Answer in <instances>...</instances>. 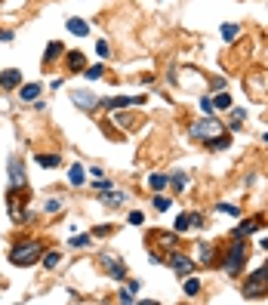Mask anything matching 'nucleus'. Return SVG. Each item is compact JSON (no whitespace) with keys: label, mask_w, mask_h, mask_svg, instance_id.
<instances>
[{"label":"nucleus","mask_w":268,"mask_h":305,"mask_svg":"<svg viewBox=\"0 0 268 305\" xmlns=\"http://www.w3.org/2000/svg\"><path fill=\"white\" fill-rule=\"evenodd\" d=\"M204 225V216H201V213H182V216H179L176 219V231H179V235H182V231H191V228H201Z\"/></svg>","instance_id":"nucleus-11"},{"label":"nucleus","mask_w":268,"mask_h":305,"mask_svg":"<svg viewBox=\"0 0 268 305\" xmlns=\"http://www.w3.org/2000/svg\"><path fill=\"white\" fill-rule=\"evenodd\" d=\"M40 89H43L40 83H22V86H19V99H22V102H37Z\"/></svg>","instance_id":"nucleus-16"},{"label":"nucleus","mask_w":268,"mask_h":305,"mask_svg":"<svg viewBox=\"0 0 268 305\" xmlns=\"http://www.w3.org/2000/svg\"><path fill=\"white\" fill-rule=\"evenodd\" d=\"M111 235V225H102V228H96V238H108Z\"/></svg>","instance_id":"nucleus-40"},{"label":"nucleus","mask_w":268,"mask_h":305,"mask_svg":"<svg viewBox=\"0 0 268 305\" xmlns=\"http://www.w3.org/2000/svg\"><path fill=\"white\" fill-rule=\"evenodd\" d=\"M241 296L244 299H262V296H268V262L259 265L253 275H247V281L241 287Z\"/></svg>","instance_id":"nucleus-3"},{"label":"nucleus","mask_w":268,"mask_h":305,"mask_svg":"<svg viewBox=\"0 0 268 305\" xmlns=\"http://www.w3.org/2000/svg\"><path fill=\"white\" fill-rule=\"evenodd\" d=\"M259 228H262V216H256V219H247V222H241V225L235 228V235L247 238V235H253V231H259Z\"/></svg>","instance_id":"nucleus-19"},{"label":"nucleus","mask_w":268,"mask_h":305,"mask_svg":"<svg viewBox=\"0 0 268 305\" xmlns=\"http://www.w3.org/2000/svg\"><path fill=\"white\" fill-rule=\"evenodd\" d=\"M247 256H250V247H247V238L235 235V241L228 244V253H225V262H222V268H225L228 275H241V268H244Z\"/></svg>","instance_id":"nucleus-2"},{"label":"nucleus","mask_w":268,"mask_h":305,"mask_svg":"<svg viewBox=\"0 0 268 305\" xmlns=\"http://www.w3.org/2000/svg\"><path fill=\"white\" fill-rule=\"evenodd\" d=\"M198 250H201V262H204V265H213V262H216V244H213V241H201Z\"/></svg>","instance_id":"nucleus-17"},{"label":"nucleus","mask_w":268,"mask_h":305,"mask_svg":"<svg viewBox=\"0 0 268 305\" xmlns=\"http://www.w3.org/2000/svg\"><path fill=\"white\" fill-rule=\"evenodd\" d=\"M93 188H96V191H108V188H111V182H108V179H102V176H99L96 182H93Z\"/></svg>","instance_id":"nucleus-35"},{"label":"nucleus","mask_w":268,"mask_h":305,"mask_svg":"<svg viewBox=\"0 0 268 305\" xmlns=\"http://www.w3.org/2000/svg\"><path fill=\"white\" fill-rule=\"evenodd\" d=\"M151 204H154L157 213H167V210L173 207V197H167V194H154V201H151Z\"/></svg>","instance_id":"nucleus-28"},{"label":"nucleus","mask_w":268,"mask_h":305,"mask_svg":"<svg viewBox=\"0 0 268 305\" xmlns=\"http://www.w3.org/2000/svg\"><path fill=\"white\" fill-rule=\"evenodd\" d=\"M96 52H99V56L105 59V56H108V52H111V46H108V40H99L96 43Z\"/></svg>","instance_id":"nucleus-34"},{"label":"nucleus","mask_w":268,"mask_h":305,"mask_svg":"<svg viewBox=\"0 0 268 305\" xmlns=\"http://www.w3.org/2000/svg\"><path fill=\"white\" fill-rule=\"evenodd\" d=\"M83 173H86V170H83V164H71V170H68V182L74 185V188H77V185H83V179H86Z\"/></svg>","instance_id":"nucleus-25"},{"label":"nucleus","mask_w":268,"mask_h":305,"mask_svg":"<svg viewBox=\"0 0 268 305\" xmlns=\"http://www.w3.org/2000/svg\"><path fill=\"white\" fill-rule=\"evenodd\" d=\"M244 120H247V111H244V108H235V105H231V120H228V130H231V133H238V130L244 127Z\"/></svg>","instance_id":"nucleus-21"},{"label":"nucleus","mask_w":268,"mask_h":305,"mask_svg":"<svg viewBox=\"0 0 268 305\" xmlns=\"http://www.w3.org/2000/svg\"><path fill=\"white\" fill-rule=\"evenodd\" d=\"M262 142H265V145H268V130H265V136H262Z\"/></svg>","instance_id":"nucleus-43"},{"label":"nucleus","mask_w":268,"mask_h":305,"mask_svg":"<svg viewBox=\"0 0 268 305\" xmlns=\"http://www.w3.org/2000/svg\"><path fill=\"white\" fill-rule=\"evenodd\" d=\"M62 207H65V204H62V201H59V197H49V201H46V204H43V213H59V210H62Z\"/></svg>","instance_id":"nucleus-32"},{"label":"nucleus","mask_w":268,"mask_h":305,"mask_svg":"<svg viewBox=\"0 0 268 305\" xmlns=\"http://www.w3.org/2000/svg\"><path fill=\"white\" fill-rule=\"evenodd\" d=\"M99 259H102L105 275H108V278H114V281H123V278H127V262H123V259L111 256V253H102Z\"/></svg>","instance_id":"nucleus-6"},{"label":"nucleus","mask_w":268,"mask_h":305,"mask_svg":"<svg viewBox=\"0 0 268 305\" xmlns=\"http://www.w3.org/2000/svg\"><path fill=\"white\" fill-rule=\"evenodd\" d=\"M71 102H74L77 108H83V111H96V108H102V99H96L93 93H86V89H71Z\"/></svg>","instance_id":"nucleus-7"},{"label":"nucleus","mask_w":268,"mask_h":305,"mask_svg":"<svg viewBox=\"0 0 268 305\" xmlns=\"http://www.w3.org/2000/svg\"><path fill=\"white\" fill-rule=\"evenodd\" d=\"M0 40H3V43H6V40H12V31H9V28H3V31H0Z\"/></svg>","instance_id":"nucleus-41"},{"label":"nucleus","mask_w":268,"mask_h":305,"mask_svg":"<svg viewBox=\"0 0 268 305\" xmlns=\"http://www.w3.org/2000/svg\"><path fill=\"white\" fill-rule=\"evenodd\" d=\"M99 201L105 204V207H123V204H127V194H123V191H114V188H108V191H102L99 194Z\"/></svg>","instance_id":"nucleus-13"},{"label":"nucleus","mask_w":268,"mask_h":305,"mask_svg":"<svg viewBox=\"0 0 268 305\" xmlns=\"http://www.w3.org/2000/svg\"><path fill=\"white\" fill-rule=\"evenodd\" d=\"M170 185V173H154V176H148V188L151 191H164Z\"/></svg>","instance_id":"nucleus-23"},{"label":"nucleus","mask_w":268,"mask_h":305,"mask_svg":"<svg viewBox=\"0 0 268 305\" xmlns=\"http://www.w3.org/2000/svg\"><path fill=\"white\" fill-rule=\"evenodd\" d=\"M28 179H25V164L19 160V154L9 157V188H25Z\"/></svg>","instance_id":"nucleus-8"},{"label":"nucleus","mask_w":268,"mask_h":305,"mask_svg":"<svg viewBox=\"0 0 268 305\" xmlns=\"http://www.w3.org/2000/svg\"><path fill=\"white\" fill-rule=\"evenodd\" d=\"M185 185H188V173H185V170H173V173H170V188L179 194Z\"/></svg>","instance_id":"nucleus-20"},{"label":"nucleus","mask_w":268,"mask_h":305,"mask_svg":"<svg viewBox=\"0 0 268 305\" xmlns=\"http://www.w3.org/2000/svg\"><path fill=\"white\" fill-rule=\"evenodd\" d=\"M219 133H225V123L219 120V117H201V120H194L191 127H188V136L191 139H198V142H207V139H213V136H219Z\"/></svg>","instance_id":"nucleus-4"},{"label":"nucleus","mask_w":268,"mask_h":305,"mask_svg":"<svg viewBox=\"0 0 268 305\" xmlns=\"http://www.w3.org/2000/svg\"><path fill=\"white\" fill-rule=\"evenodd\" d=\"M62 56H65V46H62L59 40H49L46 49H43V65H52V62L62 59Z\"/></svg>","instance_id":"nucleus-14"},{"label":"nucleus","mask_w":268,"mask_h":305,"mask_svg":"<svg viewBox=\"0 0 268 305\" xmlns=\"http://www.w3.org/2000/svg\"><path fill=\"white\" fill-rule=\"evenodd\" d=\"M40 256H43V244L40 241H19V244L9 250V262L12 265H22V268L40 262Z\"/></svg>","instance_id":"nucleus-1"},{"label":"nucleus","mask_w":268,"mask_h":305,"mask_svg":"<svg viewBox=\"0 0 268 305\" xmlns=\"http://www.w3.org/2000/svg\"><path fill=\"white\" fill-rule=\"evenodd\" d=\"M130 225H145V216H142L139 210H133V213H130Z\"/></svg>","instance_id":"nucleus-36"},{"label":"nucleus","mask_w":268,"mask_h":305,"mask_svg":"<svg viewBox=\"0 0 268 305\" xmlns=\"http://www.w3.org/2000/svg\"><path fill=\"white\" fill-rule=\"evenodd\" d=\"M111 120L117 123V127H120V123H123V127H133V120H136V117H130V114H111Z\"/></svg>","instance_id":"nucleus-33"},{"label":"nucleus","mask_w":268,"mask_h":305,"mask_svg":"<svg viewBox=\"0 0 268 305\" xmlns=\"http://www.w3.org/2000/svg\"><path fill=\"white\" fill-rule=\"evenodd\" d=\"M198 293H201V281L188 275V278H185V296H191V299H194Z\"/></svg>","instance_id":"nucleus-30"},{"label":"nucleus","mask_w":268,"mask_h":305,"mask_svg":"<svg viewBox=\"0 0 268 305\" xmlns=\"http://www.w3.org/2000/svg\"><path fill=\"white\" fill-rule=\"evenodd\" d=\"M167 265L173 268L176 278H188L194 272V259H188L185 253H176V250H170V253H167Z\"/></svg>","instance_id":"nucleus-5"},{"label":"nucleus","mask_w":268,"mask_h":305,"mask_svg":"<svg viewBox=\"0 0 268 305\" xmlns=\"http://www.w3.org/2000/svg\"><path fill=\"white\" fill-rule=\"evenodd\" d=\"M86 56H83V52L80 49H71V52H65V68L71 71V74H83V71H86Z\"/></svg>","instance_id":"nucleus-10"},{"label":"nucleus","mask_w":268,"mask_h":305,"mask_svg":"<svg viewBox=\"0 0 268 305\" xmlns=\"http://www.w3.org/2000/svg\"><path fill=\"white\" fill-rule=\"evenodd\" d=\"M37 164H40L43 170H52V167H62V157H59V154H46V151H40V154H37Z\"/></svg>","instance_id":"nucleus-24"},{"label":"nucleus","mask_w":268,"mask_h":305,"mask_svg":"<svg viewBox=\"0 0 268 305\" xmlns=\"http://www.w3.org/2000/svg\"><path fill=\"white\" fill-rule=\"evenodd\" d=\"M216 210H222V213H231V216H238V207H231V204H216Z\"/></svg>","instance_id":"nucleus-38"},{"label":"nucleus","mask_w":268,"mask_h":305,"mask_svg":"<svg viewBox=\"0 0 268 305\" xmlns=\"http://www.w3.org/2000/svg\"><path fill=\"white\" fill-rule=\"evenodd\" d=\"M0 3H3V0H0Z\"/></svg>","instance_id":"nucleus-44"},{"label":"nucleus","mask_w":268,"mask_h":305,"mask_svg":"<svg viewBox=\"0 0 268 305\" xmlns=\"http://www.w3.org/2000/svg\"><path fill=\"white\" fill-rule=\"evenodd\" d=\"M204 145H207L210 151H225V148L231 145V136H228V133H219V136H213V139H207Z\"/></svg>","instance_id":"nucleus-18"},{"label":"nucleus","mask_w":268,"mask_h":305,"mask_svg":"<svg viewBox=\"0 0 268 305\" xmlns=\"http://www.w3.org/2000/svg\"><path fill=\"white\" fill-rule=\"evenodd\" d=\"M40 262H43L46 272H52V268H56V265L62 262V253H59V250H49V253H43V256H40Z\"/></svg>","instance_id":"nucleus-26"},{"label":"nucleus","mask_w":268,"mask_h":305,"mask_svg":"<svg viewBox=\"0 0 268 305\" xmlns=\"http://www.w3.org/2000/svg\"><path fill=\"white\" fill-rule=\"evenodd\" d=\"M145 99L148 96H111V99H102V108L117 111V108H130V105H145Z\"/></svg>","instance_id":"nucleus-9"},{"label":"nucleus","mask_w":268,"mask_h":305,"mask_svg":"<svg viewBox=\"0 0 268 305\" xmlns=\"http://www.w3.org/2000/svg\"><path fill=\"white\" fill-rule=\"evenodd\" d=\"M259 247H262V250H265V253H268V235H265V238L259 241Z\"/></svg>","instance_id":"nucleus-42"},{"label":"nucleus","mask_w":268,"mask_h":305,"mask_svg":"<svg viewBox=\"0 0 268 305\" xmlns=\"http://www.w3.org/2000/svg\"><path fill=\"white\" fill-rule=\"evenodd\" d=\"M213 108L216 111H231V96L225 89H216V96H213Z\"/></svg>","instance_id":"nucleus-22"},{"label":"nucleus","mask_w":268,"mask_h":305,"mask_svg":"<svg viewBox=\"0 0 268 305\" xmlns=\"http://www.w3.org/2000/svg\"><path fill=\"white\" fill-rule=\"evenodd\" d=\"M19 86H22V71L19 68L0 71V89H19Z\"/></svg>","instance_id":"nucleus-12"},{"label":"nucleus","mask_w":268,"mask_h":305,"mask_svg":"<svg viewBox=\"0 0 268 305\" xmlns=\"http://www.w3.org/2000/svg\"><path fill=\"white\" fill-rule=\"evenodd\" d=\"M65 28H68L71 34H74V37H86V34H89V25L80 19V15H71V19L65 22Z\"/></svg>","instance_id":"nucleus-15"},{"label":"nucleus","mask_w":268,"mask_h":305,"mask_svg":"<svg viewBox=\"0 0 268 305\" xmlns=\"http://www.w3.org/2000/svg\"><path fill=\"white\" fill-rule=\"evenodd\" d=\"M201 111H204V114L213 111V96H204V99H201Z\"/></svg>","instance_id":"nucleus-37"},{"label":"nucleus","mask_w":268,"mask_h":305,"mask_svg":"<svg viewBox=\"0 0 268 305\" xmlns=\"http://www.w3.org/2000/svg\"><path fill=\"white\" fill-rule=\"evenodd\" d=\"M241 34V25L238 22H228V25H222V40H235Z\"/></svg>","instance_id":"nucleus-29"},{"label":"nucleus","mask_w":268,"mask_h":305,"mask_svg":"<svg viewBox=\"0 0 268 305\" xmlns=\"http://www.w3.org/2000/svg\"><path fill=\"white\" fill-rule=\"evenodd\" d=\"M120 302H136V296H133V290H130V287H127V290H120Z\"/></svg>","instance_id":"nucleus-39"},{"label":"nucleus","mask_w":268,"mask_h":305,"mask_svg":"<svg viewBox=\"0 0 268 305\" xmlns=\"http://www.w3.org/2000/svg\"><path fill=\"white\" fill-rule=\"evenodd\" d=\"M102 74H105V65H102V62H96V65H86V71H83V77H86V80H99Z\"/></svg>","instance_id":"nucleus-27"},{"label":"nucleus","mask_w":268,"mask_h":305,"mask_svg":"<svg viewBox=\"0 0 268 305\" xmlns=\"http://www.w3.org/2000/svg\"><path fill=\"white\" fill-rule=\"evenodd\" d=\"M89 241H93L89 235H77V238H71L68 244H71V250H83V247H89Z\"/></svg>","instance_id":"nucleus-31"}]
</instances>
